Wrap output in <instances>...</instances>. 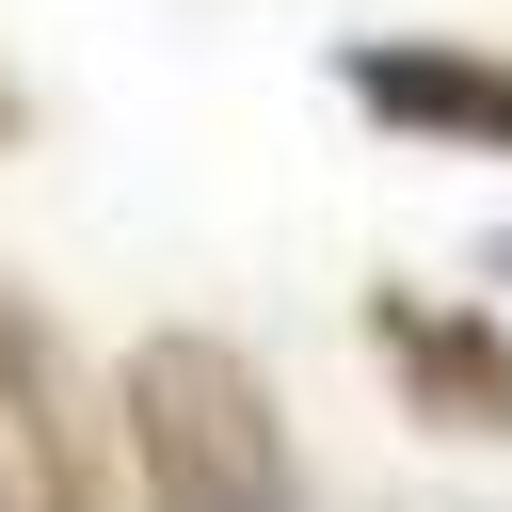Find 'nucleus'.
<instances>
[{"label": "nucleus", "mask_w": 512, "mask_h": 512, "mask_svg": "<svg viewBox=\"0 0 512 512\" xmlns=\"http://www.w3.org/2000/svg\"><path fill=\"white\" fill-rule=\"evenodd\" d=\"M352 96H368V112H400V128H448V144L512 160V64H480V48H368V64H352Z\"/></svg>", "instance_id": "4"}, {"label": "nucleus", "mask_w": 512, "mask_h": 512, "mask_svg": "<svg viewBox=\"0 0 512 512\" xmlns=\"http://www.w3.org/2000/svg\"><path fill=\"white\" fill-rule=\"evenodd\" d=\"M112 416H128V464H144V512H288V416L256 384L240 336H128L112 368Z\"/></svg>", "instance_id": "1"}, {"label": "nucleus", "mask_w": 512, "mask_h": 512, "mask_svg": "<svg viewBox=\"0 0 512 512\" xmlns=\"http://www.w3.org/2000/svg\"><path fill=\"white\" fill-rule=\"evenodd\" d=\"M0 512H96V432H80L64 352L16 288H0Z\"/></svg>", "instance_id": "2"}, {"label": "nucleus", "mask_w": 512, "mask_h": 512, "mask_svg": "<svg viewBox=\"0 0 512 512\" xmlns=\"http://www.w3.org/2000/svg\"><path fill=\"white\" fill-rule=\"evenodd\" d=\"M0 128H16V96H0Z\"/></svg>", "instance_id": "5"}, {"label": "nucleus", "mask_w": 512, "mask_h": 512, "mask_svg": "<svg viewBox=\"0 0 512 512\" xmlns=\"http://www.w3.org/2000/svg\"><path fill=\"white\" fill-rule=\"evenodd\" d=\"M368 352L416 384V416H448V432H512V336H496V320L384 288V304H368Z\"/></svg>", "instance_id": "3"}]
</instances>
